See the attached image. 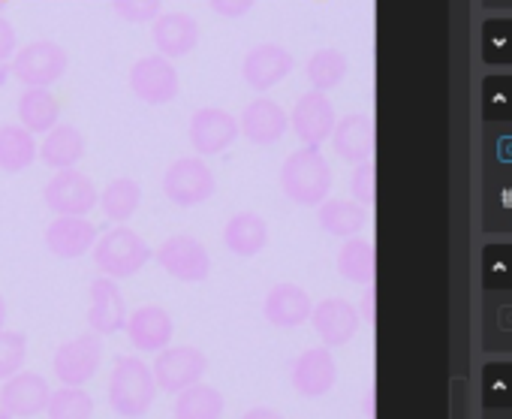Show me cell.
I'll return each instance as SVG.
<instances>
[{
	"mask_svg": "<svg viewBox=\"0 0 512 419\" xmlns=\"http://www.w3.org/2000/svg\"><path fill=\"white\" fill-rule=\"evenodd\" d=\"M91 257H94L100 275H106L112 281H127V278L139 275L154 260V248L133 227H112L106 236L97 239Z\"/></svg>",
	"mask_w": 512,
	"mask_h": 419,
	"instance_id": "3",
	"label": "cell"
},
{
	"mask_svg": "<svg viewBox=\"0 0 512 419\" xmlns=\"http://www.w3.org/2000/svg\"><path fill=\"white\" fill-rule=\"evenodd\" d=\"M223 245L238 260H253L269 248V221L256 212H235L223 227Z\"/></svg>",
	"mask_w": 512,
	"mask_h": 419,
	"instance_id": "22",
	"label": "cell"
},
{
	"mask_svg": "<svg viewBox=\"0 0 512 419\" xmlns=\"http://www.w3.org/2000/svg\"><path fill=\"white\" fill-rule=\"evenodd\" d=\"M281 190L302 208H317L332 193V166L320 148H299L281 166Z\"/></svg>",
	"mask_w": 512,
	"mask_h": 419,
	"instance_id": "2",
	"label": "cell"
},
{
	"mask_svg": "<svg viewBox=\"0 0 512 419\" xmlns=\"http://www.w3.org/2000/svg\"><path fill=\"white\" fill-rule=\"evenodd\" d=\"M187 136H190L196 157H211V154L229 151L241 133H238V118L232 112L220 106H202L190 115Z\"/></svg>",
	"mask_w": 512,
	"mask_h": 419,
	"instance_id": "13",
	"label": "cell"
},
{
	"mask_svg": "<svg viewBox=\"0 0 512 419\" xmlns=\"http://www.w3.org/2000/svg\"><path fill=\"white\" fill-rule=\"evenodd\" d=\"M16 112H19V124L34 136H46L61 124V103L49 88H25L19 94Z\"/></svg>",
	"mask_w": 512,
	"mask_h": 419,
	"instance_id": "26",
	"label": "cell"
},
{
	"mask_svg": "<svg viewBox=\"0 0 512 419\" xmlns=\"http://www.w3.org/2000/svg\"><path fill=\"white\" fill-rule=\"evenodd\" d=\"M154 260L166 275H172L181 284H202L211 275V254L208 248L193 236H169L157 251Z\"/></svg>",
	"mask_w": 512,
	"mask_h": 419,
	"instance_id": "9",
	"label": "cell"
},
{
	"mask_svg": "<svg viewBox=\"0 0 512 419\" xmlns=\"http://www.w3.org/2000/svg\"><path fill=\"white\" fill-rule=\"evenodd\" d=\"M151 371H154V383H157L160 392L178 395V392H184V389L205 380L208 356L193 344H169L166 350H160L154 356Z\"/></svg>",
	"mask_w": 512,
	"mask_h": 419,
	"instance_id": "5",
	"label": "cell"
},
{
	"mask_svg": "<svg viewBox=\"0 0 512 419\" xmlns=\"http://www.w3.org/2000/svg\"><path fill=\"white\" fill-rule=\"evenodd\" d=\"M28 362V335L16 329H0V383L22 371Z\"/></svg>",
	"mask_w": 512,
	"mask_h": 419,
	"instance_id": "34",
	"label": "cell"
},
{
	"mask_svg": "<svg viewBox=\"0 0 512 419\" xmlns=\"http://www.w3.org/2000/svg\"><path fill=\"white\" fill-rule=\"evenodd\" d=\"M359 311V317L371 326L374 320H377V293H374V287H365V296H362V305L356 308Z\"/></svg>",
	"mask_w": 512,
	"mask_h": 419,
	"instance_id": "39",
	"label": "cell"
},
{
	"mask_svg": "<svg viewBox=\"0 0 512 419\" xmlns=\"http://www.w3.org/2000/svg\"><path fill=\"white\" fill-rule=\"evenodd\" d=\"M374 398H377V392H374V386L365 392V398H362V410H365V419H374L377 413H374Z\"/></svg>",
	"mask_w": 512,
	"mask_h": 419,
	"instance_id": "41",
	"label": "cell"
},
{
	"mask_svg": "<svg viewBox=\"0 0 512 419\" xmlns=\"http://www.w3.org/2000/svg\"><path fill=\"white\" fill-rule=\"evenodd\" d=\"M290 130V112L269 94H260L256 100H250L244 106V112L238 115V133L260 148H272L278 145Z\"/></svg>",
	"mask_w": 512,
	"mask_h": 419,
	"instance_id": "11",
	"label": "cell"
},
{
	"mask_svg": "<svg viewBox=\"0 0 512 419\" xmlns=\"http://www.w3.org/2000/svg\"><path fill=\"white\" fill-rule=\"evenodd\" d=\"M7 317H10V308H7V299L0 296V329H7Z\"/></svg>",
	"mask_w": 512,
	"mask_h": 419,
	"instance_id": "42",
	"label": "cell"
},
{
	"mask_svg": "<svg viewBox=\"0 0 512 419\" xmlns=\"http://www.w3.org/2000/svg\"><path fill=\"white\" fill-rule=\"evenodd\" d=\"M311 311H314L311 293L293 281L275 284L263 299V317L275 329H299L311 320Z\"/></svg>",
	"mask_w": 512,
	"mask_h": 419,
	"instance_id": "20",
	"label": "cell"
},
{
	"mask_svg": "<svg viewBox=\"0 0 512 419\" xmlns=\"http://www.w3.org/2000/svg\"><path fill=\"white\" fill-rule=\"evenodd\" d=\"M335 124H338L335 106H332L329 94H320V91L302 94L290 115V127L305 148H323V142L332 139Z\"/></svg>",
	"mask_w": 512,
	"mask_h": 419,
	"instance_id": "15",
	"label": "cell"
},
{
	"mask_svg": "<svg viewBox=\"0 0 512 419\" xmlns=\"http://www.w3.org/2000/svg\"><path fill=\"white\" fill-rule=\"evenodd\" d=\"M100 190L82 169L55 172L43 187V202L55 212V218H88L97 208Z\"/></svg>",
	"mask_w": 512,
	"mask_h": 419,
	"instance_id": "6",
	"label": "cell"
},
{
	"mask_svg": "<svg viewBox=\"0 0 512 419\" xmlns=\"http://www.w3.org/2000/svg\"><path fill=\"white\" fill-rule=\"evenodd\" d=\"M350 190H353V199L368 208L377 196V169H374V160H365L353 169V178H350Z\"/></svg>",
	"mask_w": 512,
	"mask_h": 419,
	"instance_id": "36",
	"label": "cell"
},
{
	"mask_svg": "<svg viewBox=\"0 0 512 419\" xmlns=\"http://www.w3.org/2000/svg\"><path fill=\"white\" fill-rule=\"evenodd\" d=\"M52 395V383L40 371H16L10 380L0 383V410L10 419H34L46 413Z\"/></svg>",
	"mask_w": 512,
	"mask_h": 419,
	"instance_id": "10",
	"label": "cell"
},
{
	"mask_svg": "<svg viewBox=\"0 0 512 419\" xmlns=\"http://www.w3.org/2000/svg\"><path fill=\"white\" fill-rule=\"evenodd\" d=\"M130 91L148 103V106H166L178 97L181 91V76L175 70V64L163 55H148L139 58L130 67Z\"/></svg>",
	"mask_w": 512,
	"mask_h": 419,
	"instance_id": "12",
	"label": "cell"
},
{
	"mask_svg": "<svg viewBox=\"0 0 512 419\" xmlns=\"http://www.w3.org/2000/svg\"><path fill=\"white\" fill-rule=\"evenodd\" d=\"M40 160V142L22 124H0V169L19 175Z\"/></svg>",
	"mask_w": 512,
	"mask_h": 419,
	"instance_id": "29",
	"label": "cell"
},
{
	"mask_svg": "<svg viewBox=\"0 0 512 419\" xmlns=\"http://www.w3.org/2000/svg\"><path fill=\"white\" fill-rule=\"evenodd\" d=\"M103 365V338L94 332L64 341L52 356V374L61 386H88Z\"/></svg>",
	"mask_w": 512,
	"mask_h": 419,
	"instance_id": "8",
	"label": "cell"
},
{
	"mask_svg": "<svg viewBox=\"0 0 512 419\" xmlns=\"http://www.w3.org/2000/svg\"><path fill=\"white\" fill-rule=\"evenodd\" d=\"M296 70V58L281 43H260L244 55L241 76L256 94H269Z\"/></svg>",
	"mask_w": 512,
	"mask_h": 419,
	"instance_id": "14",
	"label": "cell"
},
{
	"mask_svg": "<svg viewBox=\"0 0 512 419\" xmlns=\"http://www.w3.org/2000/svg\"><path fill=\"white\" fill-rule=\"evenodd\" d=\"M70 67L67 52L52 43V40H37L28 43L25 49H19L10 61L13 76L25 85V88H52L55 82L64 79Z\"/></svg>",
	"mask_w": 512,
	"mask_h": 419,
	"instance_id": "7",
	"label": "cell"
},
{
	"mask_svg": "<svg viewBox=\"0 0 512 419\" xmlns=\"http://www.w3.org/2000/svg\"><path fill=\"white\" fill-rule=\"evenodd\" d=\"M85 151H88V145H85L82 130L76 124H64V121L55 130H49L40 142V160L55 172L79 169Z\"/></svg>",
	"mask_w": 512,
	"mask_h": 419,
	"instance_id": "25",
	"label": "cell"
},
{
	"mask_svg": "<svg viewBox=\"0 0 512 419\" xmlns=\"http://www.w3.org/2000/svg\"><path fill=\"white\" fill-rule=\"evenodd\" d=\"M10 7V0H0V16H4V10Z\"/></svg>",
	"mask_w": 512,
	"mask_h": 419,
	"instance_id": "44",
	"label": "cell"
},
{
	"mask_svg": "<svg viewBox=\"0 0 512 419\" xmlns=\"http://www.w3.org/2000/svg\"><path fill=\"white\" fill-rule=\"evenodd\" d=\"M100 233L88 218H55L46 230V248L61 260H82L94 251Z\"/></svg>",
	"mask_w": 512,
	"mask_h": 419,
	"instance_id": "21",
	"label": "cell"
},
{
	"mask_svg": "<svg viewBox=\"0 0 512 419\" xmlns=\"http://www.w3.org/2000/svg\"><path fill=\"white\" fill-rule=\"evenodd\" d=\"M100 212L106 215V221H112L115 227H127L139 205H142V184L130 175H121V178H112L103 190H100Z\"/></svg>",
	"mask_w": 512,
	"mask_h": 419,
	"instance_id": "27",
	"label": "cell"
},
{
	"mask_svg": "<svg viewBox=\"0 0 512 419\" xmlns=\"http://www.w3.org/2000/svg\"><path fill=\"white\" fill-rule=\"evenodd\" d=\"M88 299H91V308H88V332H94L100 338H109V335L124 332L130 311H127V299H124L121 281H112L106 275L94 278L91 281V290H88Z\"/></svg>",
	"mask_w": 512,
	"mask_h": 419,
	"instance_id": "16",
	"label": "cell"
},
{
	"mask_svg": "<svg viewBox=\"0 0 512 419\" xmlns=\"http://www.w3.org/2000/svg\"><path fill=\"white\" fill-rule=\"evenodd\" d=\"M241 419H287L278 407H269V404H256L250 410L241 413Z\"/></svg>",
	"mask_w": 512,
	"mask_h": 419,
	"instance_id": "40",
	"label": "cell"
},
{
	"mask_svg": "<svg viewBox=\"0 0 512 419\" xmlns=\"http://www.w3.org/2000/svg\"><path fill=\"white\" fill-rule=\"evenodd\" d=\"M208 7L220 19H244L256 7V0H208Z\"/></svg>",
	"mask_w": 512,
	"mask_h": 419,
	"instance_id": "37",
	"label": "cell"
},
{
	"mask_svg": "<svg viewBox=\"0 0 512 419\" xmlns=\"http://www.w3.org/2000/svg\"><path fill=\"white\" fill-rule=\"evenodd\" d=\"M317 221H320L323 233L347 242V239H356L365 230L368 212L353 199H332L329 196L326 202L317 205Z\"/></svg>",
	"mask_w": 512,
	"mask_h": 419,
	"instance_id": "28",
	"label": "cell"
},
{
	"mask_svg": "<svg viewBox=\"0 0 512 419\" xmlns=\"http://www.w3.org/2000/svg\"><path fill=\"white\" fill-rule=\"evenodd\" d=\"M94 410V395L85 386H58L46 404L49 419H94Z\"/></svg>",
	"mask_w": 512,
	"mask_h": 419,
	"instance_id": "33",
	"label": "cell"
},
{
	"mask_svg": "<svg viewBox=\"0 0 512 419\" xmlns=\"http://www.w3.org/2000/svg\"><path fill=\"white\" fill-rule=\"evenodd\" d=\"M157 395L160 389L154 383L151 362H145L142 356H124V353L115 356L112 371H109V386H106V398L115 416L142 419L154 407Z\"/></svg>",
	"mask_w": 512,
	"mask_h": 419,
	"instance_id": "1",
	"label": "cell"
},
{
	"mask_svg": "<svg viewBox=\"0 0 512 419\" xmlns=\"http://www.w3.org/2000/svg\"><path fill=\"white\" fill-rule=\"evenodd\" d=\"M199 22L190 13H163L154 22V46L163 58H184L199 46Z\"/></svg>",
	"mask_w": 512,
	"mask_h": 419,
	"instance_id": "23",
	"label": "cell"
},
{
	"mask_svg": "<svg viewBox=\"0 0 512 419\" xmlns=\"http://www.w3.org/2000/svg\"><path fill=\"white\" fill-rule=\"evenodd\" d=\"M16 52H19L16 28H13V22L7 16H0V64H10Z\"/></svg>",
	"mask_w": 512,
	"mask_h": 419,
	"instance_id": "38",
	"label": "cell"
},
{
	"mask_svg": "<svg viewBox=\"0 0 512 419\" xmlns=\"http://www.w3.org/2000/svg\"><path fill=\"white\" fill-rule=\"evenodd\" d=\"M308 323L314 326L323 347L332 350V347H344V344H350L356 338V332L362 326V317H359L353 302L329 296L323 302H314V311H311Z\"/></svg>",
	"mask_w": 512,
	"mask_h": 419,
	"instance_id": "19",
	"label": "cell"
},
{
	"mask_svg": "<svg viewBox=\"0 0 512 419\" xmlns=\"http://www.w3.org/2000/svg\"><path fill=\"white\" fill-rule=\"evenodd\" d=\"M290 380H293V389L302 395V398H323L335 389L338 383V359L329 347H308L302 350L296 359H293V368H290Z\"/></svg>",
	"mask_w": 512,
	"mask_h": 419,
	"instance_id": "17",
	"label": "cell"
},
{
	"mask_svg": "<svg viewBox=\"0 0 512 419\" xmlns=\"http://www.w3.org/2000/svg\"><path fill=\"white\" fill-rule=\"evenodd\" d=\"M13 76V70H10V64H0V85H7V79Z\"/></svg>",
	"mask_w": 512,
	"mask_h": 419,
	"instance_id": "43",
	"label": "cell"
},
{
	"mask_svg": "<svg viewBox=\"0 0 512 419\" xmlns=\"http://www.w3.org/2000/svg\"><path fill=\"white\" fill-rule=\"evenodd\" d=\"M347 70H350V64L341 49H317L305 64L311 91H320V94L335 91L347 79Z\"/></svg>",
	"mask_w": 512,
	"mask_h": 419,
	"instance_id": "32",
	"label": "cell"
},
{
	"mask_svg": "<svg viewBox=\"0 0 512 419\" xmlns=\"http://www.w3.org/2000/svg\"><path fill=\"white\" fill-rule=\"evenodd\" d=\"M112 10L118 19L130 22V25H154L166 10L163 0H112Z\"/></svg>",
	"mask_w": 512,
	"mask_h": 419,
	"instance_id": "35",
	"label": "cell"
},
{
	"mask_svg": "<svg viewBox=\"0 0 512 419\" xmlns=\"http://www.w3.org/2000/svg\"><path fill=\"white\" fill-rule=\"evenodd\" d=\"M130 347L136 353H148L157 356L160 350H166L175 338V320L163 305H139L136 311H130L127 326H124Z\"/></svg>",
	"mask_w": 512,
	"mask_h": 419,
	"instance_id": "18",
	"label": "cell"
},
{
	"mask_svg": "<svg viewBox=\"0 0 512 419\" xmlns=\"http://www.w3.org/2000/svg\"><path fill=\"white\" fill-rule=\"evenodd\" d=\"M338 272L341 278H347L350 284H362L371 287L374 284V272H377V254L374 245L362 236L347 239L338 251Z\"/></svg>",
	"mask_w": 512,
	"mask_h": 419,
	"instance_id": "31",
	"label": "cell"
},
{
	"mask_svg": "<svg viewBox=\"0 0 512 419\" xmlns=\"http://www.w3.org/2000/svg\"><path fill=\"white\" fill-rule=\"evenodd\" d=\"M332 145L347 163H365L374 157V121L368 115H344L332 130Z\"/></svg>",
	"mask_w": 512,
	"mask_h": 419,
	"instance_id": "24",
	"label": "cell"
},
{
	"mask_svg": "<svg viewBox=\"0 0 512 419\" xmlns=\"http://www.w3.org/2000/svg\"><path fill=\"white\" fill-rule=\"evenodd\" d=\"M226 413V398L217 386L211 383H196L184 392L175 395L172 416L175 419H223Z\"/></svg>",
	"mask_w": 512,
	"mask_h": 419,
	"instance_id": "30",
	"label": "cell"
},
{
	"mask_svg": "<svg viewBox=\"0 0 512 419\" xmlns=\"http://www.w3.org/2000/svg\"><path fill=\"white\" fill-rule=\"evenodd\" d=\"M217 193V178L205 157H178L163 172V196L178 208H196Z\"/></svg>",
	"mask_w": 512,
	"mask_h": 419,
	"instance_id": "4",
	"label": "cell"
}]
</instances>
